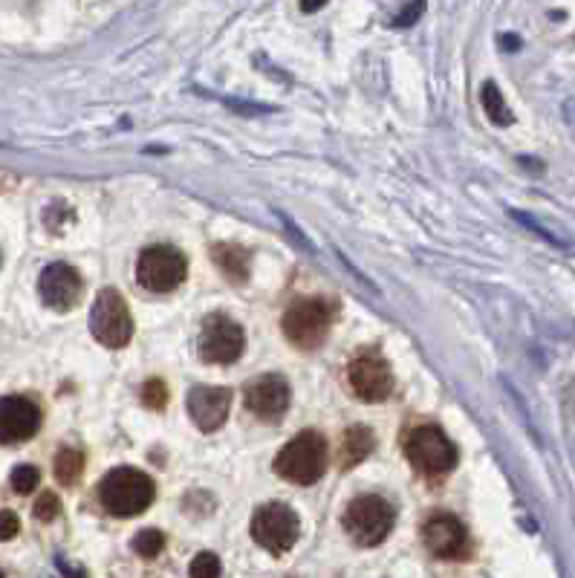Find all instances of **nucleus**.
<instances>
[{"mask_svg":"<svg viewBox=\"0 0 575 578\" xmlns=\"http://www.w3.org/2000/svg\"><path fill=\"white\" fill-rule=\"evenodd\" d=\"M339 304L333 298H301L284 316V336L301 350H315L327 342Z\"/></svg>","mask_w":575,"mask_h":578,"instance_id":"obj_1","label":"nucleus"},{"mask_svg":"<svg viewBox=\"0 0 575 578\" xmlns=\"http://www.w3.org/2000/svg\"><path fill=\"white\" fill-rule=\"evenodd\" d=\"M327 440L318 431H301L295 440H289L287 446L278 451L275 457V472L281 474L289 483L298 486H310L315 480H321V474L327 472Z\"/></svg>","mask_w":575,"mask_h":578,"instance_id":"obj_2","label":"nucleus"},{"mask_svg":"<svg viewBox=\"0 0 575 578\" xmlns=\"http://www.w3.org/2000/svg\"><path fill=\"white\" fill-rule=\"evenodd\" d=\"M99 500L116 518L142 515L154 500V480L139 469H113L99 483Z\"/></svg>","mask_w":575,"mask_h":578,"instance_id":"obj_3","label":"nucleus"},{"mask_svg":"<svg viewBox=\"0 0 575 578\" xmlns=\"http://www.w3.org/2000/svg\"><path fill=\"white\" fill-rule=\"evenodd\" d=\"M396 524V512L385 498L379 495H362L350 500L344 512V532L359 544V547H379Z\"/></svg>","mask_w":575,"mask_h":578,"instance_id":"obj_4","label":"nucleus"},{"mask_svg":"<svg viewBox=\"0 0 575 578\" xmlns=\"http://www.w3.org/2000/svg\"><path fill=\"white\" fill-rule=\"evenodd\" d=\"M90 330H93L96 342H102L110 350H119L131 342L133 318L119 289L107 287L96 295V304L90 310Z\"/></svg>","mask_w":575,"mask_h":578,"instance_id":"obj_5","label":"nucleus"},{"mask_svg":"<svg viewBox=\"0 0 575 578\" xmlns=\"http://www.w3.org/2000/svg\"><path fill=\"white\" fill-rule=\"evenodd\" d=\"M405 454H408L411 466L428 477L451 472L457 463V448L451 446V440L437 425H417L405 440Z\"/></svg>","mask_w":575,"mask_h":578,"instance_id":"obj_6","label":"nucleus"},{"mask_svg":"<svg viewBox=\"0 0 575 578\" xmlns=\"http://www.w3.org/2000/svg\"><path fill=\"white\" fill-rule=\"evenodd\" d=\"M298 535H301V521L284 503H266L252 518L255 544L272 555H284L292 550L298 544Z\"/></svg>","mask_w":575,"mask_h":578,"instance_id":"obj_7","label":"nucleus"},{"mask_svg":"<svg viewBox=\"0 0 575 578\" xmlns=\"http://www.w3.org/2000/svg\"><path fill=\"white\" fill-rule=\"evenodd\" d=\"M188 275L185 258L171 246H151L139 255L136 278L139 284L151 292H174Z\"/></svg>","mask_w":575,"mask_h":578,"instance_id":"obj_8","label":"nucleus"},{"mask_svg":"<svg viewBox=\"0 0 575 578\" xmlns=\"http://www.w3.org/2000/svg\"><path fill=\"white\" fill-rule=\"evenodd\" d=\"M243 347H246V336H243V327L237 324L235 318L214 313V316L203 321V330H200V356H203V362L232 365V362L240 359Z\"/></svg>","mask_w":575,"mask_h":578,"instance_id":"obj_9","label":"nucleus"},{"mask_svg":"<svg viewBox=\"0 0 575 578\" xmlns=\"http://www.w3.org/2000/svg\"><path fill=\"white\" fill-rule=\"evenodd\" d=\"M347 382L362 402H382L393 391L391 365L382 359L379 350H362L347 368Z\"/></svg>","mask_w":575,"mask_h":578,"instance_id":"obj_10","label":"nucleus"},{"mask_svg":"<svg viewBox=\"0 0 575 578\" xmlns=\"http://www.w3.org/2000/svg\"><path fill=\"white\" fill-rule=\"evenodd\" d=\"M422 541H425V547L434 558H443V561H460V558H469L471 552L466 526L460 524L454 515H445V512L425 521Z\"/></svg>","mask_w":575,"mask_h":578,"instance_id":"obj_11","label":"nucleus"},{"mask_svg":"<svg viewBox=\"0 0 575 578\" xmlns=\"http://www.w3.org/2000/svg\"><path fill=\"white\" fill-rule=\"evenodd\" d=\"M81 275L70 266V263H50L41 278H38V295L47 307H53L58 313H67L73 310L81 301Z\"/></svg>","mask_w":575,"mask_h":578,"instance_id":"obj_12","label":"nucleus"},{"mask_svg":"<svg viewBox=\"0 0 575 578\" xmlns=\"http://www.w3.org/2000/svg\"><path fill=\"white\" fill-rule=\"evenodd\" d=\"M246 408L261 420H281L289 408V385L284 376L266 373L246 385Z\"/></svg>","mask_w":575,"mask_h":578,"instance_id":"obj_13","label":"nucleus"},{"mask_svg":"<svg viewBox=\"0 0 575 578\" xmlns=\"http://www.w3.org/2000/svg\"><path fill=\"white\" fill-rule=\"evenodd\" d=\"M41 428V411L27 396L0 399V443H24Z\"/></svg>","mask_w":575,"mask_h":578,"instance_id":"obj_14","label":"nucleus"},{"mask_svg":"<svg viewBox=\"0 0 575 578\" xmlns=\"http://www.w3.org/2000/svg\"><path fill=\"white\" fill-rule=\"evenodd\" d=\"M229 405H232V394L226 388H206L203 385V388H194L188 394V414H191L194 425L206 434L217 431L226 422Z\"/></svg>","mask_w":575,"mask_h":578,"instance_id":"obj_15","label":"nucleus"},{"mask_svg":"<svg viewBox=\"0 0 575 578\" xmlns=\"http://www.w3.org/2000/svg\"><path fill=\"white\" fill-rule=\"evenodd\" d=\"M373 446H376V437H373L370 428H365V425H350L339 443V466L341 469L359 466L362 460L370 457Z\"/></svg>","mask_w":575,"mask_h":578,"instance_id":"obj_16","label":"nucleus"},{"mask_svg":"<svg viewBox=\"0 0 575 578\" xmlns=\"http://www.w3.org/2000/svg\"><path fill=\"white\" fill-rule=\"evenodd\" d=\"M211 258L232 281H246V275H249V252L246 249H240L235 243H223V246L211 249Z\"/></svg>","mask_w":575,"mask_h":578,"instance_id":"obj_17","label":"nucleus"},{"mask_svg":"<svg viewBox=\"0 0 575 578\" xmlns=\"http://www.w3.org/2000/svg\"><path fill=\"white\" fill-rule=\"evenodd\" d=\"M81 472H84V454L79 448H61L55 454V477H58L61 486L76 483Z\"/></svg>","mask_w":575,"mask_h":578,"instance_id":"obj_18","label":"nucleus"},{"mask_svg":"<svg viewBox=\"0 0 575 578\" xmlns=\"http://www.w3.org/2000/svg\"><path fill=\"white\" fill-rule=\"evenodd\" d=\"M480 102H483L486 116H489L495 125H512V110H509V107H506V102H503V96H500L497 84H492V81H486V84H483Z\"/></svg>","mask_w":575,"mask_h":578,"instance_id":"obj_19","label":"nucleus"},{"mask_svg":"<svg viewBox=\"0 0 575 578\" xmlns=\"http://www.w3.org/2000/svg\"><path fill=\"white\" fill-rule=\"evenodd\" d=\"M133 550L142 558H157L159 552L165 550V535L157 529H142L136 538H133Z\"/></svg>","mask_w":575,"mask_h":578,"instance_id":"obj_20","label":"nucleus"},{"mask_svg":"<svg viewBox=\"0 0 575 578\" xmlns=\"http://www.w3.org/2000/svg\"><path fill=\"white\" fill-rule=\"evenodd\" d=\"M191 578H220V558L214 552H200L191 567H188Z\"/></svg>","mask_w":575,"mask_h":578,"instance_id":"obj_21","label":"nucleus"},{"mask_svg":"<svg viewBox=\"0 0 575 578\" xmlns=\"http://www.w3.org/2000/svg\"><path fill=\"white\" fill-rule=\"evenodd\" d=\"M38 480H41V474L35 466H18L12 477H9V483H12V489L18 492V495H29L35 486H38Z\"/></svg>","mask_w":575,"mask_h":578,"instance_id":"obj_22","label":"nucleus"},{"mask_svg":"<svg viewBox=\"0 0 575 578\" xmlns=\"http://www.w3.org/2000/svg\"><path fill=\"white\" fill-rule=\"evenodd\" d=\"M142 402H145L148 408H154V411H162V408L168 405V388H165V382H162V379H148L145 388H142Z\"/></svg>","mask_w":575,"mask_h":578,"instance_id":"obj_23","label":"nucleus"},{"mask_svg":"<svg viewBox=\"0 0 575 578\" xmlns=\"http://www.w3.org/2000/svg\"><path fill=\"white\" fill-rule=\"evenodd\" d=\"M58 509H61V503H58L53 492H44L41 498L35 500V518L44 521V524H50V521L58 518Z\"/></svg>","mask_w":575,"mask_h":578,"instance_id":"obj_24","label":"nucleus"},{"mask_svg":"<svg viewBox=\"0 0 575 578\" xmlns=\"http://www.w3.org/2000/svg\"><path fill=\"white\" fill-rule=\"evenodd\" d=\"M18 532H21V521H18V515L3 509V512H0V541H12Z\"/></svg>","mask_w":575,"mask_h":578,"instance_id":"obj_25","label":"nucleus"},{"mask_svg":"<svg viewBox=\"0 0 575 578\" xmlns=\"http://www.w3.org/2000/svg\"><path fill=\"white\" fill-rule=\"evenodd\" d=\"M422 12H425V6H422V3H417V6H414L411 12H405V15H399V18H396V24H399V27H408V24H411L414 18H419Z\"/></svg>","mask_w":575,"mask_h":578,"instance_id":"obj_26","label":"nucleus"},{"mask_svg":"<svg viewBox=\"0 0 575 578\" xmlns=\"http://www.w3.org/2000/svg\"><path fill=\"white\" fill-rule=\"evenodd\" d=\"M67 578H87L84 573H67Z\"/></svg>","mask_w":575,"mask_h":578,"instance_id":"obj_27","label":"nucleus"},{"mask_svg":"<svg viewBox=\"0 0 575 578\" xmlns=\"http://www.w3.org/2000/svg\"><path fill=\"white\" fill-rule=\"evenodd\" d=\"M0 578H3V573H0Z\"/></svg>","mask_w":575,"mask_h":578,"instance_id":"obj_28","label":"nucleus"}]
</instances>
